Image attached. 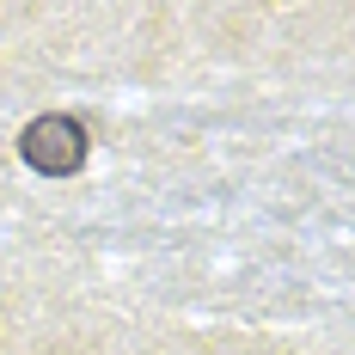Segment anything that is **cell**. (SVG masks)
Returning a JSON list of instances; mask_svg holds the SVG:
<instances>
[{
  "label": "cell",
  "mask_w": 355,
  "mask_h": 355,
  "mask_svg": "<svg viewBox=\"0 0 355 355\" xmlns=\"http://www.w3.org/2000/svg\"><path fill=\"white\" fill-rule=\"evenodd\" d=\"M19 153H25V166L43 178H68L86 166V129L73 123V116H37L31 129L19 135Z\"/></svg>",
  "instance_id": "cell-1"
}]
</instances>
